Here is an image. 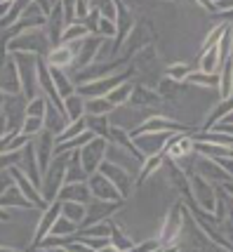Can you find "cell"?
Returning a JSON list of instances; mask_svg holds the SVG:
<instances>
[{"instance_id":"603a6c76","label":"cell","mask_w":233,"mask_h":252,"mask_svg":"<svg viewBox=\"0 0 233 252\" xmlns=\"http://www.w3.org/2000/svg\"><path fill=\"white\" fill-rule=\"evenodd\" d=\"M233 94V64L226 62L219 73V97L222 99H231Z\"/></svg>"},{"instance_id":"d6a6232c","label":"cell","mask_w":233,"mask_h":252,"mask_svg":"<svg viewBox=\"0 0 233 252\" xmlns=\"http://www.w3.org/2000/svg\"><path fill=\"white\" fill-rule=\"evenodd\" d=\"M47 111V97H35L31 101H26V116H43Z\"/></svg>"},{"instance_id":"f546056e","label":"cell","mask_w":233,"mask_h":252,"mask_svg":"<svg viewBox=\"0 0 233 252\" xmlns=\"http://www.w3.org/2000/svg\"><path fill=\"white\" fill-rule=\"evenodd\" d=\"M89 7H97L101 12V17H106L111 22H116V17H118V2L116 0H89Z\"/></svg>"},{"instance_id":"e575fe53","label":"cell","mask_w":233,"mask_h":252,"mask_svg":"<svg viewBox=\"0 0 233 252\" xmlns=\"http://www.w3.org/2000/svg\"><path fill=\"white\" fill-rule=\"evenodd\" d=\"M99 33H101V35H106V38H116V33H118V26H116V22L106 19V17H101Z\"/></svg>"},{"instance_id":"9c48e42d","label":"cell","mask_w":233,"mask_h":252,"mask_svg":"<svg viewBox=\"0 0 233 252\" xmlns=\"http://www.w3.org/2000/svg\"><path fill=\"white\" fill-rule=\"evenodd\" d=\"M45 62L50 68H68V66L76 64V50H73V45H55V47H50V52L45 57Z\"/></svg>"},{"instance_id":"83f0119b","label":"cell","mask_w":233,"mask_h":252,"mask_svg":"<svg viewBox=\"0 0 233 252\" xmlns=\"http://www.w3.org/2000/svg\"><path fill=\"white\" fill-rule=\"evenodd\" d=\"M85 130H87V118H80V121L68 123L66 130L57 134V142H68V139H73V137H80Z\"/></svg>"},{"instance_id":"f35d334b","label":"cell","mask_w":233,"mask_h":252,"mask_svg":"<svg viewBox=\"0 0 233 252\" xmlns=\"http://www.w3.org/2000/svg\"><path fill=\"white\" fill-rule=\"evenodd\" d=\"M214 5H217V10L224 12V14H226V12H233V0H217Z\"/></svg>"},{"instance_id":"6da1fadb","label":"cell","mask_w":233,"mask_h":252,"mask_svg":"<svg viewBox=\"0 0 233 252\" xmlns=\"http://www.w3.org/2000/svg\"><path fill=\"white\" fill-rule=\"evenodd\" d=\"M71 156H73V151H68V154H57L55 158H52L50 167L45 170L40 191H43V196L47 203H55L57 198H59L61 187L66 184V170H68V163H71Z\"/></svg>"},{"instance_id":"5bb4252c","label":"cell","mask_w":233,"mask_h":252,"mask_svg":"<svg viewBox=\"0 0 233 252\" xmlns=\"http://www.w3.org/2000/svg\"><path fill=\"white\" fill-rule=\"evenodd\" d=\"M59 200H78V203H85V205H87L89 200H92V191H89L87 179H85V182L64 184L61 191H59Z\"/></svg>"},{"instance_id":"4316f807","label":"cell","mask_w":233,"mask_h":252,"mask_svg":"<svg viewBox=\"0 0 233 252\" xmlns=\"http://www.w3.org/2000/svg\"><path fill=\"white\" fill-rule=\"evenodd\" d=\"M19 130H22L24 134H29V137H38V134L45 130V118L43 116H24Z\"/></svg>"},{"instance_id":"277c9868","label":"cell","mask_w":233,"mask_h":252,"mask_svg":"<svg viewBox=\"0 0 233 252\" xmlns=\"http://www.w3.org/2000/svg\"><path fill=\"white\" fill-rule=\"evenodd\" d=\"M106 139L104 137H94L92 142H87L83 149H78L80 151V160H83V167H85V172L87 175H94L97 170H99V165L106 160Z\"/></svg>"},{"instance_id":"52a82bcc","label":"cell","mask_w":233,"mask_h":252,"mask_svg":"<svg viewBox=\"0 0 233 252\" xmlns=\"http://www.w3.org/2000/svg\"><path fill=\"white\" fill-rule=\"evenodd\" d=\"M89 191H92V198H101V200H122V193L118 191V187L113 184L104 172H94V175L87 177Z\"/></svg>"},{"instance_id":"30bf717a","label":"cell","mask_w":233,"mask_h":252,"mask_svg":"<svg viewBox=\"0 0 233 252\" xmlns=\"http://www.w3.org/2000/svg\"><path fill=\"white\" fill-rule=\"evenodd\" d=\"M2 92L5 94H22V76H19V64L17 59H5L2 68Z\"/></svg>"},{"instance_id":"3957f363","label":"cell","mask_w":233,"mask_h":252,"mask_svg":"<svg viewBox=\"0 0 233 252\" xmlns=\"http://www.w3.org/2000/svg\"><path fill=\"white\" fill-rule=\"evenodd\" d=\"M45 29V26H43ZM43 29H31V31H24L19 33L17 38H12L10 43L5 45L7 47V52L10 50H14V52H33V55H43L45 47H47V43L52 45V40H50V33H45Z\"/></svg>"},{"instance_id":"44dd1931","label":"cell","mask_w":233,"mask_h":252,"mask_svg":"<svg viewBox=\"0 0 233 252\" xmlns=\"http://www.w3.org/2000/svg\"><path fill=\"white\" fill-rule=\"evenodd\" d=\"M113 109H116V106L109 101V97L85 99V113H87V116H109Z\"/></svg>"},{"instance_id":"ac0fdd59","label":"cell","mask_w":233,"mask_h":252,"mask_svg":"<svg viewBox=\"0 0 233 252\" xmlns=\"http://www.w3.org/2000/svg\"><path fill=\"white\" fill-rule=\"evenodd\" d=\"M64 111H66L68 123L85 118V116H87V113H85V97H83L80 92H73L71 97L64 99Z\"/></svg>"},{"instance_id":"d6986e66","label":"cell","mask_w":233,"mask_h":252,"mask_svg":"<svg viewBox=\"0 0 233 252\" xmlns=\"http://www.w3.org/2000/svg\"><path fill=\"white\" fill-rule=\"evenodd\" d=\"M116 26H118V33H116V40H113V52H118V50H120V45H122V40H125L127 31L132 29V17H130V12L125 10L120 2H118V17H116Z\"/></svg>"},{"instance_id":"1f68e13d","label":"cell","mask_w":233,"mask_h":252,"mask_svg":"<svg viewBox=\"0 0 233 252\" xmlns=\"http://www.w3.org/2000/svg\"><path fill=\"white\" fill-rule=\"evenodd\" d=\"M111 245H113V250H134L137 248L127 236H122V231L116 224H113V231H111Z\"/></svg>"},{"instance_id":"8992f818","label":"cell","mask_w":233,"mask_h":252,"mask_svg":"<svg viewBox=\"0 0 233 252\" xmlns=\"http://www.w3.org/2000/svg\"><path fill=\"white\" fill-rule=\"evenodd\" d=\"M125 83V73H113V76L99 78V80H92V83H85V85H78V92L85 99L92 97H106L116 85Z\"/></svg>"},{"instance_id":"8fae6325","label":"cell","mask_w":233,"mask_h":252,"mask_svg":"<svg viewBox=\"0 0 233 252\" xmlns=\"http://www.w3.org/2000/svg\"><path fill=\"white\" fill-rule=\"evenodd\" d=\"M99 172H104V175L111 179L113 184L118 187V191L122 193V198L130 193V177H127V170L125 167H120V165H116V163H111V160H104V163L99 165Z\"/></svg>"},{"instance_id":"4fadbf2b","label":"cell","mask_w":233,"mask_h":252,"mask_svg":"<svg viewBox=\"0 0 233 252\" xmlns=\"http://www.w3.org/2000/svg\"><path fill=\"white\" fill-rule=\"evenodd\" d=\"M193 196L200 203V208H205L207 212L217 208V193L203 177H193Z\"/></svg>"},{"instance_id":"4dcf8cb0","label":"cell","mask_w":233,"mask_h":252,"mask_svg":"<svg viewBox=\"0 0 233 252\" xmlns=\"http://www.w3.org/2000/svg\"><path fill=\"white\" fill-rule=\"evenodd\" d=\"M163 158H165V154H153V156H146V160L142 163V172H139V184L144 182V179H148V177L155 172V167L163 163Z\"/></svg>"},{"instance_id":"7402d4cb","label":"cell","mask_w":233,"mask_h":252,"mask_svg":"<svg viewBox=\"0 0 233 252\" xmlns=\"http://www.w3.org/2000/svg\"><path fill=\"white\" fill-rule=\"evenodd\" d=\"M219 68H222V62H219V45H214L207 52L200 55V71H205V73H219Z\"/></svg>"},{"instance_id":"e0dca14e","label":"cell","mask_w":233,"mask_h":252,"mask_svg":"<svg viewBox=\"0 0 233 252\" xmlns=\"http://www.w3.org/2000/svg\"><path fill=\"white\" fill-rule=\"evenodd\" d=\"M10 205H14V208H35L33 203L24 196V191L19 189L17 182L12 187L2 189V208H10Z\"/></svg>"},{"instance_id":"ffe728a7","label":"cell","mask_w":233,"mask_h":252,"mask_svg":"<svg viewBox=\"0 0 233 252\" xmlns=\"http://www.w3.org/2000/svg\"><path fill=\"white\" fill-rule=\"evenodd\" d=\"M61 215L73 220L76 224H83L85 217H87V205L78 203V200H61Z\"/></svg>"},{"instance_id":"d590c367","label":"cell","mask_w":233,"mask_h":252,"mask_svg":"<svg viewBox=\"0 0 233 252\" xmlns=\"http://www.w3.org/2000/svg\"><path fill=\"white\" fill-rule=\"evenodd\" d=\"M167 76H172V78H186V76H189V68H186L184 64L170 66V68H167Z\"/></svg>"},{"instance_id":"5b68a950","label":"cell","mask_w":233,"mask_h":252,"mask_svg":"<svg viewBox=\"0 0 233 252\" xmlns=\"http://www.w3.org/2000/svg\"><path fill=\"white\" fill-rule=\"evenodd\" d=\"M170 137H172V132H142V134H134L132 139L144 156H153L165 151V144L170 142Z\"/></svg>"},{"instance_id":"f1b7e54d","label":"cell","mask_w":233,"mask_h":252,"mask_svg":"<svg viewBox=\"0 0 233 252\" xmlns=\"http://www.w3.org/2000/svg\"><path fill=\"white\" fill-rule=\"evenodd\" d=\"M87 118V130H92L97 137H109L111 134V127H109V121L106 116H85Z\"/></svg>"},{"instance_id":"8d00e7d4","label":"cell","mask_w":233,"mask_h":252,"mask_svg":"<svg viewBox=\"0 0 233 252\" xmlns=\"http://www.w3.org/2000/svg\"><path fill=\"white\" fill-rule=\"evenodd\" d=\"M35 2H38V5L43 7V12H45V14H50V12L55 10V7H57V5H59V2H61V0H35Z\"/></svg>"},{"instance_id":"ba28073f","label":"cell","mask_w":233,"mask_h":252,"mask_svg":"<svg viewBox=\"0 0 233 252\" xmlns=\"http://www.w3.org/2000/svg\"><path fill=\"white\" fill-rule=\"evenodd\" d=\"M61 217V200L57 198L55 203H50V208L43 210V217L38 221V229H35V236H33V245H40L45 241V236L52 231L55 221Z\"/></svg>"},{"instance_id":"d4e9b609","label":"cell","mask_w":233,"mask_h":252,"mask_svg":"<svg viewBox=\"0 0 233 252\" xmlns=\"http://www.w3.org/2000/svg\"><path fill=\"white\" fill-rule=\"evenodd\" d=\"M89 35V29L85 26L83 22H76V24H68L64 29V35H61V43H76V40H83Z\"/></svg>"},{"instance_id":"7c38bea8","label":"cell","mask_w":233,"mask_h":252,"mask_svg":"<svg viewBox=\"0 0 233 252\" xmlns=\"http://www.w3.org/2000/svg\"><path fill=\"white\" fill-rule=\"evenodd\" d=\"M193 144H196V139L189 137V134L170 137V142L165 144V151H163V154L170 156L172 160H181V158H186V156L193 151Z\"/></svg>"},{"instance_id":"cb8c5ba5","label":"cell","mask_w":233,"mask_h":252,"mask_svg":"<svg viewBox=\"0 0 233 252\" xmlns=\"http://www.w3.org/2000/svg\"><path fill=\"white\" fill-rule=\"evenodd\" d=\"M78 226L80 224H76L73 220H68V217H59V220L55 221V226H52V231L50 233H55V236H61V238H71V236H78Z\"/></svg>"},{"instance_id":"9a60e30c","label":"cell","mask_w":233,"mask_h":252,"mask_svg":"<svg viewBox=\"0 0 233 252\" xmlns=\"http://www.w3.org/2000/svg\"><path fill=\"white\" fill-rule=\"evenodd\" d=\"M179 233H181V205H175V208H172V212L167 215L165 226H163V238H160L163 248H165V245H170V243L175 241Z\"/></svg>"},{"instance_id":"2e32d148","label":"cell","mask_w":233,"mask_h":252,"mask_svg":"<svg viewBox=\"0 0 233 252\" xmlns=\"http://www.w3.org/2000/svg\"><path fill=\"white\" fill-rule=\"evenodd\" d=\"M175 130H179L177 123L167 121V118H163V116H153V118H148L146 123H142L139 127H134V130L130 132V137L142 134V132H175Z\"/></svg>"},{"instance_id":"7a4b0ae2","label":"cell","mask_w":233,"mask_h":252,"mask_svg":"<svg viewBox=\"0 0 233 252\" xmlns=\"http://www.w3.org/2000/svg\"><path fill=\"white\" fill-rule=\"evenodd\" d=\"M17 64H19V76H22V94L26 101L40 97V83H38V62L40 57L33 52H17L14 55Z\"/></svg>"},{"instance_id":"484cf974","label":"cell","mask_w":233,"mask_h":252,"mask_svg":"<svg viewBox=\"0 0 233 252\" xmlns=\"http://www.w3.org/2000/svg\"><path fill=\"white\" fill-rule=\"evenodd\" d=\"M132 90H134L132 83H120V85H116V88H113L106 97H109V101H111L113 106H122L127 99L132 97Z\"/></svg>"},{"instance_id":"74e56055","label":"cell","mask_w":233,"mask_h":252,"mask_svg":"<svg viewBox=\"0 0 233 252\" xmlns=\"http://www.w3.org/2000/svg\"><path fill=\"white\" fill-rule=\"evenodd\" d=\"M163 245H160V241H146L142 243V245H137L134 250H160Z\"/></svg>"},{"instance_id":"836d02e7","label":"cell","mask_w":233,"mask_h":252,"mask_svg":"<svg viewBox=\"0 0 233 252\" xmlns=\"http://www.w3.org/2000/svg\"><path fill=\"white\" fill-rule=\"evenodd\" d=\"M229 52H231V31L226 29V33H224L222 40H219V62H222V66L229 62Z\"/></svg>"},{"instance_id":"ab89813d","label":"cell","mask_w":233,"mask_h":252,"mask_svg":"<svg viewBox=\"0 0 233 252\" xmlns=\"http://www.w3.org/2000/svg\"><path fill=\"white\" fill-rule=\"evenodd\" d=\"M198 2H200V5H205L207 10H217V5H214L212 0H198Z\"/></svg>"}]
</instances>
